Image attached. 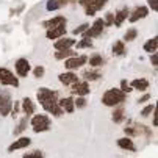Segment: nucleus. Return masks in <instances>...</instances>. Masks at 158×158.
I'll use <instances>...</instances> for the list:
<instances>
[{"mask_svg": "<svg viewBox=\"0 0 158 158\" xmlns=\"http://www.w3.org/2000/svg\"><path fill=\"white\" fill-rule=\"evenodd\" d=\"M64 63V69L66 71H74V72H78L81 71L83 67L88 64V55H83V53H77L71 58H67L63 61Z\"/></svg>", "mask_w": 158, "mask_h": 158, "instance_id": "obj_4", "label": "nucleus"}, {"mask_svg": "<svg viewBox=\"0 0 158 158\" xmlns=\"http://www.w3.org/2000/svg\"><path fill=\"white\" fill-rule=\"evenodd\" d=\"M80 78V74L78 72H74V71H64L61 74H58V81L61 86H66V88H71L72 85H75Z\"/></svg>", "mask_w": 158, "mask_h": 158, "instance_id": "obj_9", "label": "nucleus"}, {"mask_svg": "<svg viewBox=\"0 0 158 158\" xmlns=\"http://www.w3.org/2000/svg\"><path fill=\"white\" fill-rule=\"evenodd\" d=\"M67 33V28H66V24L64 25H60V27H55V28H49L46 31V38L50 39V41H56L63 36H66Z\"/></svg>", "mask_w": 158, "mask_h": 158, "instance_id": "obj_17", "label": "nucleus"}, {"mask_svg": "<svg viewBox=\"0 0 158 158\" xmlns=\"http://www.w3.org/2000/svg\"><path fill=\"white\" fill-rule=\"evenodd\" d=\"M69 0H47V3H46V10L47 11H56V10H60L61 6H64Z\"/></svg>", "mask_w": 158, "mask_h": 158, "instance_id": "obj_28", "label": "nucleus"}, {"mask_svg": "<svg viewBox=\"0 0 158 158\" xmlns=\"http://www.w3.org/2000/svg\"><path fill=\"white\" fill-rule=\"evenodd\" d=\"M130 85H131V88H133V91H139V93H146L147 89H149V86H150L149 80L144 78V77L133 78V80L130 81Z\"/></svg>", "mask_w": 158, "mask_h": 158, "instance_id": "obj_18", "label": "nucleus"}, {"mask_svg": "<svg viewBox=\"0 0 158 158\" xmlns=\"http://www.w3.org/2000/svg\"><path fill=\"white\" fill-rule=\"evenodd\" d=\"M28 124H30V119L28 118H19L17 119V124H16V127H14V136H17V135H22L25 130H27V127H28Z\"/></svg>", "mask_w": 158, "mask_h": 158, "instance_id": "obj_26", "label": "nucleus"}, {"mask_svg": "<svg viewBox=\"0 0 158 158\" xmlns=\"http://www.w3.org/2000/svg\"><path fill=\"white\" fill-rule=\"evenodd\" d=\"M136 36H138V30L136 28H130L124 35V42H131V41L136 39Z\"/></svg>", "mask_w": 158, "mask_h": 158, "instance_id": "obj_31", "label": "nucleus"}, {"mask_svg": "<svg viewBox=\"0 0 158 158\" xmlns=\"http://www.w3.org/2000/svg\"><path fill=\"white\" fill-rule=\"evenodd\" d=\"M119 88L122 89V91H124L127 96H128V94L133 91V88H131V85H130V81H128L127 78H122V80H121V83H119Z\"/></svg>", "mask_w": 158, "mask_h": 158, "instance_id": "obj_32", "label": "nucleus"}, {"mask_svg": "<svg viewBox=\"0 0 158 158\" xmlns=\"http://www.w3.org/2000/svg\"><path fill=\"white\" fill-rule=\"evenodd\" d=\"M147 5H149V10L158 13V0H147Z\"/></svg>", "mask_w": 158, "mask_h": 158, "instance_id": "obj_41", "label": "nucleus"}, {"mask_svg": "<svg viewBox=\"0 0 158 158\" xmlns=\"http://www.w3.org/2000/svg\"><path fill=\"white\" fill-rule=\"evenodd\" d=\"M11 110H13V99L10 93H0V116L6 118L11 116Z\"/></svg>", "mask_w": 158, "mask_h": 158, "instance_id": "obj_10", "label": "nucleus"}, {"mask_svg": "<svg viewBox=\"0 0 158 158\" xmlns=\"http://www.w3.org/2000/svg\"><path fill=\"white\" fill-rule=\"evenodd\" d=\"M0 85L10 86V88H19L20 80L13 71L8 69V67H0Z\"/></svg>", "mask_w": 158, "mask_h": 158, "instance_id": "obj_5", "label": "nucleus"}, {"mask_svg": "<svg viewBox=\"0 0 158 158\" xmlns=\"http://www.w3.org/2000/svg\"><path fill=\"white\" fill-rule=\"evenodd\" d=\"M150 64L155 67V69H158V52L150 55Z\"/></svg>", "mask_w": 158, "mask_h": 158, "instance_id": "obj_43", "label": "nucleus"}, {"mask_svg": "<svg viewBox=\"0 0 158 158\" xmlns=\"http://www.w3.org/2000/svg\"><path fill=\"white\" fill-rule=\"evenodd\" d=\"M153 108H155V103H147V105L141 110V118H149V116H152Z\"/></svg>", "mask_w": 158, "mask_h": 158, "instance_id": "obj_33", "label": "nucleus"}, {"mask_svg": "<svg viewBox=\"0 0 158 158\" xmlns=\"http://www.w3.org/2000/svg\"><path fill=\"white\" fill-rule=\"evenodd\" d=\"M88 105V99L86 97H75V108L77 110H85Z\"/></svg>", "mask_w": 158, "mask_h": 158, "instance_id": "obj_37", "label": "nucleus"}, {"mask_svg": "<svg viewBox=\"0 0 158 158\" xmlns=\"http://www.w3.org/2000/svg\"><path fill=\"white\" fill-rule=\"evenodd\" d=\"M116 144H118L119 149L127 150V152H135V150H136V146H135V143H133V138H130V136H122V138H119V139L116 141Z\"/></svg>", "mask_w": 158, "mask_h": 158, "instance_id": "obj_19", "label": "nucleus"}, {"mask_svg": "<svg viewBox=\"0 0 158 158\" xmlns=\"http://www.w3.org/2000/svg\"><path fill=\"white\" fill-rule=\"evenodd\" d=\"M30 127L35 133H46L52 128V116L47 113H35L30 118Z\"/></svg>", "mask_w": 158, "mask_h": 158, "instance_id": "obj_3", "label": "nucleus"}, {"mask_svg": "<svg viewBox=\"0 0 158 158\" xmlns=\"http://www.w3.org/2000/svg\"><path fill=\"white\" fill-rule=\"evenodd\" d=\"M64 24H67V19L64 16H55L49 20H44L42 27H46V30H49V28H55V27H60V25H64Z\"/></svg>", "mask_w": 158, "mask_h": 158, "instance_id": "obj_21", "label": "nucleus"}, {"mask_svg": "<svg viewBox=\"0 0 158 158\" xmlns=\"http://www.w3.org/2000/svg\"><path fill=\"white\" fill-rule=\"evenodd\" d=\"M103 77L102 69H96V67H88V69H81V80H86L89 83L100 81Z\"/></svg>", "mask_w": 158, "mask_h": 158, "instance_id": "obj_11", "label": "nucleus"}, {"mask_svg": "<svg viewBox=\"0 0 158 158\" xmlns=\"http://www.w3.org/2000/svg\"><path fill=\"white\" fill-rule=\"evenodd\" d=\"M88 64H89V67L102 69V66H105V58L100 53H93V55L88 56Z\"/></svg>", "mask_w": 158, "mask_h": 158, "instance_id": "obj_22", "label": "nucleus"}, {"mask_svg": "<svg viewBox=\"0 0 158 158\" xmlns=\"http://www.w3.org/2000/svg\"><path fill=\"white\" fill-rule=\"evenodd\" d=\"M105 28H106V27H105L103 19H102V17H97V19L93 22V25H89V28L83 33V36H85V38L96 39V38L102 36V33H103V30H105Z\"/></svg>", "mask_w": 158, "mask_h": 158, "instance_id": "obj_8", "label": "nucleus"}, {"mask_svg": "<svg viewBox=\"0 0 158 158\" xmlns=\"http://www.w3.org/2000/svg\"><path fill=\"white\" fill-rule=\"evenodd\" d=\"M69 89H71V96H74V97H88L89 94L93 93L91 83L86 81V80H78Z\"/></svg>", "mask_w": 158, "mask_h": 158, "instance_id": "obj_6", "label": "nucleus"}, {"mask_svg": "<svg viewBox=\"0 0 158 158\" xmlns=\"http://www.w3.org/2000/svg\"><path fill=\"white\" fill-rule=\"evenodd\" d=\"M125 100H127V94L122 91L119 86L108 88L106 91L102 94V97H100L102 105H105V106H108V108L119 106V105H122Z\"/></svg>", "mask_w": 158, "mask_h": 158, "instance_id": "obj_2", "label": "nucleus"}, {"mask_svg": "<svg viewBox=\"0 0 158 158\" xmlns=\"http://www.w3.org/2000/svg\"><path fill=\"white\" fill-rule=\"evenodd\" d=\"M149 99H150V94H149V93H146V94H143V96H141L136 102H138V103H146Z\"/></svg>", "mask_w": 158, "mask_h": 158, "instance_id": "obj_44", "label": "nucleus"}, {"mask_svg": "<svg viewBox=\"0 0 158 158\" xmlns=\"http://www.w3.org/2000/svg\"><path fill=\"white\" fill-rule=\"evenodd\" d=\"M22 158H44V152L42 150H33V152H27L22 155Z\"/></svg>", "mask_w": 158, "mask_h": 158, "instance_id": "obj_35", "label": "nucleus"}, {"mask_svg": "<svg viewBox=\"0 0 158 158\" xmlns=\"http://www.w3.org/2000/svg\"><path fill=\"white\" fill-rule=\"evenodd\" d=\"M143 49H144V52H147V53H150V55L155 53V52H158V35L153 36V38H150V39H147V41L144 42Z\"/></svg>", "mask_w": 158, "mask_h": 158, "instance_id": "obj_25", "label": "nucleus"}, {"mask_svg": "<svg viewBox=\"0 0 158 158\" xmlns=\"http://www.w3.org/2000/svg\"><path fill=\"white\" fill-rule=\"evenodd\" d=\"M20 111H22L20 102H19V100L13 102V110H11V116H13L14 119H17V116H19V113H20Z\"/></svg>", "mask_w": 158, "mask_h": 158, "instance_id": "obj_36", "label": "nucleus"}, {"mask_svg": "<svg viewBox=\"0 0 158 158\" xmlns=\"http://www.w3.org/2000/svg\"><path fill=\"white\" fill-rule=\"evenodd\" d=\"M149 16V6L146 5H138L135 6L131 11H130V16H128V20L130 24H135V22H138L141 19H146Z\"/></svg>", "mask_w": 158, "mask_h": 158, "instance_id": "obj_13", "label": "nucleus"}, {"mask_svg": "<svg viewBox=\"0 0 158 158\" xmlns=\"http://www.w3.org/2000/svg\"><path fill=\"white\" fill-rule=\"evenodd\" d=\"M31 64L27 58H17L14 61V74L19 77V78H27L30 74H31Z\"/></svg>", "mask_w": 158, "mask_h": 158, "instance_id": "obj_7", "label": "nucleus"}, {"mask_svg": "<svg viewBox=\"0 0 158 158\" xmlns=\"http://www.w3.org/2000/svg\"><path fill=\"white\" fill-rule=\"evenodd\" d=\"M93 2H94V0H78V3H80L83 8H86V6H89V5H93Z\"/></svg>", "mask_w": 158, "mask_h": 158, "instance_id": "obj_45", "label": "nucleus"}, {"mask_svg": "<svg viewBox=\"0 0 158 158\" xmlns=\"http://www.w3.org/2000/svg\"><path fill=\"white\" fill-rule=\"evenodd\" d=\"M20 106H22V113H24V116L28 118V119L36 113V103L30 97H24V99H22L20 100Z\"/></svg>", "mask_w": 158, "mask_h": 158, "instance_id": "obj_15", "label": "nucleus"}, {"mask_svg": "<svg viewBox=\"0 0 158 158\" xmlns=\"http://www.w3.org/2000/svg\"><path fill=\"white\" fill-rule=\"evenodd\" d=\"M106 3H108V0H94V2H93V6H94L96 11H100V10L105 8Z\"/></svg>", "mask_w": 158, "mask_h": 158, "instance_id": "obj_40", "label": "nucleus"}, {"mask_svg": "<svg viewBox=\"0 0 158 158\" xmlns=\"http://www.w3.org/2000/svg\"><path fill=\"white\" fill-rule=\"evenodd\" d=\"M152 125L158 127V100H155V108L152 113Z\"/></svg>", "mask_w": 158, "mask_h": 158, "instance_id": "obj_38", "label": "nucleus"}, {"mask_svg": "<svg viewBox=\"0 0 158 158\" xmlns=\"http://www.w3.org/2000/svg\"><path fill=\"white\" fill-rule=\"evenodd\" d=\"M74 55H77V52H75L74 49H69V50H55L53 58L58 60V61H64V60L71 58V56H74Z\"/></svg>", "mask_w": 158, "mask_h": 158, "instance_id": "obj_27", "label": "nucleus"}, {"mask_svg": "<svg viewBox=\"0 0 158 158\" xmlns=\"http://www.w3.org/2000/svg\"><path fill=\"white\" fill-rule=\"evenodd\" d=\"M111 121L114 122V124H121L125 121V110L122 105L119 106H114L113 108V113H111Z\"/></svg>", "mask_w": 158, "mask_h": 158, "instance_id": "obj_23", "label": "nucleus"}, {"mask_svg": "<svg viewBox=\"0 0 158 158\" xmlns=\"http://www.w3.org/2000/svg\"><path fill=\"white\" fill-rule=\"evenodd\" d=\"M111 53L114 56H124L127 53V47L124 41H114L111 46Z\"/></svg>", "mask_w": 158, "mask_h": 158, "instance_id": "obj_24", "label": "nucleus"}, {"mask_svg": "<svg viewBox=\"0 0 158 158\" xmlns=\"http://www.w3.org/2000/svg\"><path fill=\"white\" fill-rule=\"evenodd\" d=\"M30 144H31V138L30 136H19L14 143H11L8 146V152H16V150L27 149Z\"/></svg>", "mask_w": 158, "mask_h": 158, "instance_id": "obj_16", "label": "nucleus"}, {"mask_svg": "<svg viewBox=\"0 0 158 158\" xmlns=\"http://www.w3.org/2000/svg\"><path fill=\"white\" fill-rule=\"evenodd\" d=\"M103 22H105V27H111V25H114V14H113V13H106V14H105Z\"/></svg>", "mask_w": 158, "mask_h": 158, "instance_id": "obj_39", "label": "nucleus"}, {"mask_svg": "<svg viewBox=\"0 0 158 158\" xmlns=\"http://www.w3.org/2000/svg\"><path fill=\"white\" fill-rule=\"evenodd\" d=\"M77 44V39L72 38V36H63L60 39H56L53 42V49L55 50H69V49H74Z\"/></svg>", "mask_w": 158, "mask_h": 158, "instance_id": "obj_12", "label": "nucleus"}, {"mask_svg": "<svg viewBox=\"0 0 158 158\" xmlns=\"http://www.w3.org/2000/svg\"><path fill=\"white\" fill-rule=\"evenodd\" d=\"M31 75L36 78V80H42L44 78V75H46V67L44 66H35L33 69H31Z\"/></svg>", "mask_w": 158, "mask_h": 158, "instance_id": "obj_30", "label": "nucleus"}, {"mask_svg": "<svg viewBox=\"0 0 158 158\" xmlns=\"http://www.w3.org/2000/svg\"><path fill=\"white\" fill-rule=\"evenodd\" d=\"M58 105L63 108V111L66 113V114H72V113L77 110V108H75V97H74V96H64V97H60Z\"/></svg>", "mask_w": 158, "mask_h": 158, "instance_id": "obj_14", "label": "nucleus"}, {"mask_svg": "<svg viewBox=\"0 0 158 158\" xmlns=\"http://www.w3.org/2000/svg\"><path fill=\"white\" fill-rule=\"evenodd\" d=\"M36 100L38 103L42 106L44 113L50 114L52 118H63L66 113L63 111V108L58 105V100H60V93L56 89H52L49 86H42L36 91Z\"/></svg>", "mask_w": 158, "mask_h": 158, "instance_id": "obj_1", "label": "nucleus"}, {"mask_svg": "<svg viewBox=\"0 0 158 158\" xmlns=\"http://www.w3.org/2000/svg\"><path fill=\"white\" fill-rule=\"evenodd\" d=\"M88 28H89V24H86V22H85V24H80V25H77V27L72 30V35H74V36L81 35V36H83V33H85Z\"/></svg>", "mask_w": 158, "mask_h": 158, "instance_id": "obj_34", "label": "nucleus"}, {"mask_svg": "<svg viewBox=\"0 0 158 158\" xmlns=\"http://www.w3.org/2000/svg\"><path fill=\"white\" fill-rule=\"evenodd\" d=\"M128 16H130V8L128 6H124V8L118 10L114 13V25L116 27H121L125 20H128Z\"/></svg>", "mask_w": 158, "mask_h": 158, "instance_id": "obj_20", "label": "nucleus"}, {"mask_svg": "<svg viewBox=\"0 0 158 158\" xmlns=\"http://www.w3.org/2000/svg\"><path fill=\"white\" fill-rule=\"evenodd\" d=\"M93 46H94V42H93L91 38L81 36V39L77 41V44H75V49L77 50H85V49H93Z\"/></svg>", "mask_w": 158, "mask_h": 158, "instance_id": "obj_29", "label": "nucleus"}, {"mask_svg": "<svg viewBox=\"0 0 158 158\" xmlns=\"http://www.w3.org/2000/svg\"><path fill=\"white\" fill-rule=\"evenodd\" d=\"M96 13H97V11L94 10V6H93V5H89V6H86V8H85V14H86V16H89V17H94V16H96Z\"/></svg>", "mask_w": 158, "mask_h": 158, "instance_id": "obj_42", "label": "nucleus"}]
</instances>
